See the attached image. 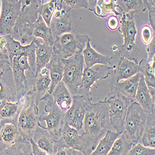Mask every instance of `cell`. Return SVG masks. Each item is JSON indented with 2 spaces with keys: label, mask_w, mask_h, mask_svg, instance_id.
I'll return each instance as SVG.
<instances>
[{
  "label": "cell",
  "mask_w": 155,
  "mask_h": 155,
  "mask_svg": "<svg viewBox=\"0 0 155 155\" xmlns=\"http://www.w3.org/2000/svg\"><path fill=\"white\" fill-rule=\"evenodd\" d=\"M88 102L86 106L83 127L79 131L81 138V151L84 155L91 154L106 132L114 129L110 124L109 107L103 101Z\"/></svg>",
  "instance_id": "1"
},
{
  "label": "cell",
  "mask_w": 155,
  "mask_h": 155,
  "mask_svg": "<svg viewBox=\"0 0 155 155\" xmlns=\"http://www.w3.org/2000/svg\"><path fill=\"white\" fill-rule=\"evenodd\" d=\"M34 37L32 41L26 45V48L21 54L15 56L11 61V68L16 88L17 102L29 94L32 89L36 75L32 70L28 57L35 60V44Z\"/></svg>",
  "instance_id": "2"
},
{
  "label": "cell",
  "mask_w": 155,
  "mask_h": 155,
  "mask_svg": "<svg viewBox=\"0 0 155 155\" xmlns=\"http://www.w3.org/2000/svg\"><path fill=\"white\" fill-rule=\"evenodd\" d=\"M41 0H21V11L15 27L10 34L23 45L34 38L33 31L42 8Z\"/></svg>",
  "instance_id": "3"
},
{
  "label": "cell",
  "mask_w": 155,
  "mask_h": 155,
  "mask_svg": "<svg viewBox=\"0 0 155 155\" xmlns=\"http://www.w3.org/2000/svg\"><path fill=\"white\" fill-rule=\"evenodd\" d=\"M18 102L21 108L17 120V127L19 135L29 141L33 138L35 129L39 124L38 106L31 95H25Z\"/></svg>",
  "instance_id": "4"
},
{
  "label": "cell",
  "mask_w": 155,
  "mask_h": 155,
  "mask_svg": "<svg viewBox=\"0 0 155 155\" xmlns=\"http://www.w3.org/2000/svg\"><path fill=\"white\" fill-rule=\"evenodd\" d=\"M148 114L136 101L128 106L124 120L122 134L133 145L138 143L145 127Z\"/></svg>",
  "instance_id": "5"
},
{
  "label": "cell",
  "mask_w": 155,
  "mask_h": 155,
  "mask_svg": "<svg viewBox=\"0 0 155 155\" xmlns=\"http://www.w3.org/2000/svg\"><path fill=\"white\" fill-rule=\"evenodd\" d=\"M45 103V112L39 115V122H45L47 127H45L55 141L59 139L61 135V132L66 123L65 112L61 110L55 104L52 96L47 93L40 100Z\"/></svg>",
  "instance_id": "6"
},
{
  "label": "cell",
  "mask_w": 155,
  "mask_h": 155,
  "mask_svg": "<svg viewBox=\"0 0 155 155\" xmlns=\"http://www.w3.org/2000/svg\"><path fill=\"white\" fill-rule=\"evenodd\" d=\"M89 38L87 34H80L75 31L57 36L52 47L53 54L62 59H67L81 54Z\"/></svg>",
  "instance_id": "7"
},
{
  "label": "cell",
  "mask_w": 155,
  "mask_h": 155,
  "mask_svg": "<svg viewBox=\"0 0 155 155\" xmlns=\"http://www.w3.org/2000/svg\"><path fill=\"white\" fill-rule=\"evenodd\" d=\"M64 68L61 81L65 84L72 96L76 95L82 86L84 61L82 53L63 59Z\"/></svg>",
  "instance_id": "8"
},
{
  "label": "cell",
  "mask_w": 155,
  "mask_h": 155,
  "mask_svg": "<svg viewBox=\"0 0 155 155\" xmlns=\"http://www.w3.org/2000/svg\"><path fill=\"white\" fill-rule=\"evenodd\" d=\"M103 101L108 105L110 122L114 130L121 134L124 131L127 109L132 101L118 93L111 91Z\"/></svg>",
  "instance_id": "9"
},
{
  "label": "cell",
  "mask_w": 155,
  "mask_h": 155,
  "mask_svg": "<svg viewBox=\"0 0 155 155\" xmlns=\"http://www.w3.org/2000/svg\"><path fill=\"white\" fill-rule=\"evenodd\" d=\"M114 67L106 64H97L90 67H84L83 74L82 86L77 94L82 95L88 101H92L91 93L92 87H97L99 80H106L110 77Z\"/></svg>",
  "instance_id": "10"
},
{
  "label": "cell",
  "mask_w": 155,
  "mask_h": 155,
  "mask_svg": "<svg viewBox=\"0 0 155 155\" xmlns=\"http://www.w3.org/2000/svg\"><path fill=\"white\" fill-rule=\"evenodd\" d=\"M111 49L112 55L110 57L109 65L114 68L110 76L109 87L122 80L128 79L138 73H141L139 64L123 58L119 52L117 46H114Z\"/></svg>",
  "instance_id": "11"
},
{
  "label": "cell",
  "mask_w": 155,
  "mask_h": 155,
  "mask_svg": "<svg viewBox=\"0 0 155 155\" xmlns=\"http://www.w3.org/2000/svg\"><path fill=\"white\" fill-rule=\"evenodd\" d=\"M71 10L62 0H57V8L49 25L55 38L63 34L74 31L71 19Z\"/></svg>",
  "instance_id": "12"
},
{
  "label": "cell",
  "mask_w": 155,
  "mask_h": 155,
  "mask_svg": "<svg viewBox=\"0 0 155 155\" xmlns=\"http://www.w3.org/2000/svg\"><path fill=\"white\" fill-rule=\"evenodd\" d=\"M21 0H2L0 35L10 34L21 11Z\"/></svg>",
  "instance_id": "13"
},
{
  "label": "cell",
  "mask_w": 155,
  "mask_h": 155,
  "mask_svg": "<svg viewBox=\"0 0 155 155\" xmlns=\"http://www.w3.org/2000/svg\"><path fill=\"white\" fill-rule=\"evenodd\" d=\"M87 102L88 101L82 95H74L72 104L65 112L66 122L78 131L82 128Z\"/></svg>",
  "instance_id": "14"
},
{
  "label": "cell",
  "mask_w": 155,
  "mask_h": 155,
  "mask_svg": "<svg viewBox=\"0 0 155 155\" xmlns=\"http://www.w3.org/2000/svg\"><path fill=\"white\" fill-rule=\"evenodd\" d=\"M63 148H72L80 151L81 148V138L79 131L67 122L64 125L60 138L55 141L54 154Z\"/></svg>",
  "instance_id": "15"
},
{
  "label": "cell",
  "mask_w": 155,
  "mask_h": 155,
  "mask_svg": "<svg viewBox=\"0 0 155 155\" xmlns=\"http://www.w3.org/2000/svg\"><path fill=\"white\" fill-rule=\"evenodd\" d=\"M16 101V88L11 69L0 76V107L6 102Z\"/></svg>",
  "instance_id": "16"
},
{
  "label": "cell",
  "mask_w": 155,
  "mask_h": 155,
  "mask_svg": "<svg viewBox=\"0 0 155 155\" xmlns=\"http://www.w3.org/2000/svg\"><path fill=\"white\" fill-rule=\"evenodd\" d=\"M51 83L49 71L45 67L37 74L31 91L28 94L34 99L36 104L38 106L41 99L48 93Z\"/></svg>",
  "instance_id": "17"
},
{
  "label": "cell",
  "mask_w": 155,
  "mask_h": 155,
  "mask_svg": "<svg viewBox=\"0 0 155 155\" xmlns=\"http://www.w3.org/2000/svg\"><path fill=\"white\" fill-rule=\"evenodd\" d=\"M3 120V123L0 127V155H2L6 149L13 144L20 135L16 123L11 122L8 119Z\"/></svg>",
  "instance_id": "18"
},
{
  "label": "cell",
  "mask_w": 155,
  "mask_h": 155,
  "mask_svg": "<svg viewBox=\"0 0 155 155\" xmlns=\"http://www.w3.org/2000/svg\"><path fill=\"white\" fill-rule=\"evenodd\" d=\"M141 73H138L133 76L125 80L123 82H117L110 87L111 91L118 93L130 101H135V95Z\"/></svg>",
  "instance_id": "19"
},
{
  "label": "cell",
  "mask_w": 155,
  "mask_h": 155,
  "mask_svg": "<svg viewBox=\"0 0 155 155\" xmlns=\"http://www.w3.org/2000/svg\"><path fill=\"white\" fill-rule=\"evenodd\" d=\"M135 99V101L148 114L155 112V99H153L150 95L142 74L137 87Z\"/></svg>",
  "instance_id": "20"
},
{
  "label": "cell",
  "mask_w": 155,
  "mask_h": 155,
  "mask_svg": "<svg viewBox=\"0 0 155 155\" xmlns=\"http://www.w3.org/2000/svg\"><path fill=\"white\" fill-rule=\"evenodd\" d=\"M46 67L49 71L51 80V83L48 93L51 94L57 85L62 80L64 68L63 59L53 54Z\"/></svg>",
  "instance_id": "21"
},
{
  "label": "cell",
  "mask_w": 155,
  "mask_h": 155,
  "mask_svg": "<svg viewBox=\"0 0 155 155\" xmlns=\"http://www.w3.org/2000/svg\"><path fill=\"white\" fill-rule=\"evenodd\" d=\"M134 11L122 13L120 15V25L119 31L122 34L124 41H131L135 42L137 34L136 24L135 21Z\"/></svg>",
  "instance_id": "22"
},
{
  "label": "cell",
  "mask_w": 155,
  "mask_h": 155,
  "mask_svg": "<svg viewBox=\"0 0 155 155\" xmlns=\"http://www.w3.org/2000/svg\"><path fill=\"white\" fill-rule=\"evenodd\" d=\"M33 140L47 154H54L55 140L44 127L38 124L33 135Z\"/></svg>",
  "instance_id": "23"
},
{
  "label": "cell",
  "mask_w": 155,
  "mask_h": 155,
  "mask_svg": "<svg viewBox=\"0 0 155 155\" xmlns=\"http://www.w3.org/2000/svg\"><path fill=\"white\" fill-rule=\"evenodd\" d=\"M35 75L39 73L50 61L53 55L52 46L49 45L48 44L44 42L43 44L40 43L35 38Z\"/></svg>",
  "instance_id": "24"
},
{
  "label": "cell",
  "mask_w": 155,
  "mask_h": 155,
  "mask_svg": "<svg viewBox=\"0 0 155 155\" xmlns=\"http://www.w3.org/2000/svg\"><path fill=\"white\" fill-rule=\"evenodd\" d=\"M51 94L55 104L64 112H66L71 106L73 96L63 81L57 85Z\"/></svg>",
  "instance_id": "25"
},
{
  "label": "cell",
  "mask_w": 155,
  "mask_h": 155,
  "mask_svg": "<svg viewBox=\"0 0 155 155\" xmlns=\"http://www.w3.org/2000/svg\"><path fill=\"white\" fill-rule=\"evenodd\" d=\"M91 38H89L86 42L85 48L82 51L85 67L90 68L97 64L109 65L111 57L97 52L91 47Z\"/></svg>",
  "instance_id": "26"
},
{
  "label": "cell",
  "mask_w": 155,
  "mask_h": 155,
  "mask_svg": "<svg viewBox=\"0 0 155 155\" xmlns=\"http://www.w3.org/2000/svg\"><path fill=\"white\" fill-rule=\"evenodd\" d=\"M138 143L155 148V112L148 114L145 127Z\"/></svg>",
  "instance_id": "27"
},
{
  "label": "cell",
  "mask_w": 155,
  "mask_h": 155,
  "mask_svg": "<svg viewBox=\"0 0 155 155\" xmlns=\"http://www.w3.org/2000/svg\"><path fill=\"white\" fill-rule=\"evenodd\" d=\"M32 35L35 38H42L44 42L53 47L55 38L51 29L47 25L40 15H38L37 21L34 23Z\"/></svg>",
  "instance_id": "28"
},
{
  "label": "cell",
  "mask_w": 155,
  "mask_h": 155,
  "mask_svg": "<svg viewBox=\"0 0 155 155\" xmlns=\"http://www.w3.org/2000/svg\"><path fill=\"white\" fill-rule=\"evenodd\" d=\"M120 134L114 130H108L99 142L95 150L93 151V155H107L113 146L115 141L120 137Z\"/></svg>",
  "instance_id": "29"
},
{
  "label": "cell",
  "mask_w": 155,
  "mask_h": 155,
  "mask_svg": "<svg viewBox=\"0 0 155 155\" xmlns=\"http://www.w3.org/2000/svg\"><path fill=\"white\" fill-rule=\"evenodd\" d=\"M117 8H119V6L116 3V0H97L94 13L102 19H106L111 12L115 16H120L121 12L116 10Z\"/></svg>",
  "instance_id": "30"
},
{
  "label": "cell",
  "mask_w": 155,
  "mask_h": 155,
  "mask_svg": "<svg viewBox=\"0 0 155 155\" xmlns=\"http://www.w3.org/2000/svg\"><path fill=\"white\" fill-rule=\"evenodd\" d=\"M3 154L32 155V151L31 144L29 141L19 135L15 141V143L3 152L2 155Z\"/></svg>",
  "instance_id": "31"
},
{
  "label": "cell",
  "mask_w": 155,
  "mask_h": 155,
  "mask_svg": "<svg viewBox=\"0 0 155 155\" xmlns=\"http://www.w3.org/2000/svg\"><path fill=\"white\" fill-rule=\"evenodd\" d=\"M117 49L123 58L138 64L140 50L135 42L131 41H124V44L117 46Z\"/></svg>",
  "instance_id": "32"
},
{
  "label": "cell",
  "mask_w": 155,
  "mask_h": 155,
  "mask_svg": "<svg viewBox=\"0 0 155 155\" xmlns=\"http://www.w3.org/2000/svg\"><path fill=\"white\" fill-rule=\"evenodd\" d=\"M21 108V104L18 102H6L0 107V116L3 119L18 120Z\"/></svg>",
  "instance_id": "33"
},
{
  "label": "cell",
  "mask_w": 155,
  "mask_h": 155,
  "mask_svg": "<svg viewBox=\"0 0 155 155\" xmlns=\"http://www.w3.org/2000/svg\"><path fill=\"white\" fill-rule=\"evenodd\" d=\"M6 41L5 48L7 50L11 64L12 59L14 57L23 53L26 48V45H23L19 41L16 40L11 34L4 35Z\"/></svg>",
  "instance_id": "34"
},
{
  "label": "cell",
  "mask_w": 155,
  "mask_h": 155,
  "mask_svg": "<svg viewBox=\"0 0 155 155\" xmlns=\"http://www.w3.org/2000/svg\"><path fill=\"white\" fill-rule=\"evenodd\" d=\"M116 3L119 6L121 13L134 11L144 12L147 9L143 0H116Z\"/></svg>",
  "instance_id": "35"
},
{
  "label": "cell",
  "mask_w": 155,
  "mask_h": 155,
  "mask_svg": "<svg viewBox=\"0 0 155 155\" xmlns=\"http://www.w3.org/2000/svg\"><path fill=\"white\" fill-rule=\"evenodd\" d=\"M133 146L130 142H129L124 134L122 133L120 137L117 138L114 142L110 150L108 153L109 155H125L128 154Z\"/></svg>",
  "instance_id": "36"
},
{
  "label": "cell",
  "mask_w": 155,
  "mask_h": 155,
  "mask_svg": "<svg viewBox=\"0 0 155 155\" xmlns=\"http://www.w3.org/2000/svg\"><path fill=\"white\" fill-rule=\"evenodd\" d=\"M138 64L141 68V73L143 76L147 86L155 87V70L154 63H151L147 60L142 59Z\"/></svg>",
  "instance_id": "37"
},
{
  "label": "cell",
  "mask_w": 155,
  "mask_h": 155,
  "mask_svg": "<svg viewBox=\"0 0 155 155\" xmlns=\"http://www.w3.org/2000/svg\"><path fill=\"white\" fill-rule=\"evenodd\" d=\"M57 0H50L46 3H44L40 12V15L42 16L48 26L50 25L52 16L57 8Z\"/></svg>",
  "instance_id": "38"
},
{
  "label": "cell",
  "mask_w": 155,
  "mask_h": 155,
  "mask_svg": "<svg viewBox=\"0 0 155 155\" xmlns=\"http://www.w3.org/2000/svg\"><path fill=\"white\" fill-rule=\"evenodd\" d=\"M128 154L130 155H154L155 149L145 147L140 143L133 145Z\"/></svg>",
  "instance_id": "39"
},
{
  "label": "cell",
  "mask_w": 155,
  "mask_h": 155,
  "mask_svg": "<svg viewBox=\"0 0 155 155\" xmlns=\"http://www.w3.org/2000/svg\"><path fill=\"white\" fill-rule=\"evenodd\" d=\"M12 69L9 57L6 48H0V76Z\"/></svg>",
  "instance_id": "40"
},
{
  "label": "cell",
  "mask_w": 155,
  "mask_h": 155,
  "mask_svg": "<svg viewBox=\"0 0 155 155\" xmlns=\"http://www.w3.org/2000/svg\"><path fill=\"white\" fill-rule=\"evenodd\" d=\"M140 35L142 42L147 45L152 40L153 36L154 35V31H153V29L150 25H144L141 29Z\"/></svg>",
  "instance_id": "41"
},
{
  "label": "cell",
  "mask_w": 155,
  "mask_h": 155,
  "mask_svg": "<svg viewBox=\"0 0 155 155\" xmlns=\"http://www.w3.org/2000/svg\"><path fill=\"white\" fill-rule=\"evenodd\" d=\"M62 1L71 9H79L81 8L87 9L86 0H62Z\"/></svg>",
  "instance_id": "42"
},
{
  "label": "cell",
  "mask_w": 155,
  "mask_h": 155,
  "mask_svg": "<svg viewBox=\"0 0 155 155\" xmlns=\"http://www.w3.org/2000/svg\"><path fill=\"white\" fill-rule=\"evenodd\" d=\"M147 51L148 54L147 61L151 63H155L154 57H155V36L154 35L152 40L150 42L146 45Z\"/></svg>",
  "instance_id": "43"
},
{
  "label": "cell",
  "mask_w": 155,
  "mask_h": 155,
  "mask_svg": "<svg viewBox=\"0 0 155 155\" xmlns=\"http://www.w3.org/2000/svg\"><path fill=\"white\" fill-rule=\"evenodd\" d=\"M107 25L109 29L111 31H115L119 27V21L117 16L112 15L107 20Z\"/></svg>",
  "instance_id": "44"
},
{
  "label": "cell",
  "mask_w": 155,
  "mask_h": 155,
  "mask_svg": "<svg viewBox=\"0 0 155 155\" xmlns=\"http://www.w3.org/2000/svg\"><path fill=\"white\" fill-rule=\"evenodd\" d=\"M56 155H83V153L72 148H63L55 153Z\"/></svg>",
  "instance_id": "45"
},
{
  "label": "cell",
  "mask_w": 155,
  "mask_h": 155,
  "mask_svg": "<svg viewBox=\"0 0 155 155\" xmlns=\"http://www.w3.org/2000/svg\"><path fill=\"white\" fill-rule=\"evenodd\" d=\"M29 141L31 144L32 154L34 155H47V154L45 151H44L43 150H42L38 146V145L33 140V139L30 140Z\"/></svg>",
  "instance_id": "46"
},
{
  "label": "cell",
  "mask_w": 155,
  "mask_h": 155,
  "mask_svg": "<svg viewBox=\"0 0 155 155\" xmlns=\"http://www.w3.org/2000/svg\"><path fill=\"white\" fill-rule=\"evenodd\" d=\"M86 1L87 3V9L94 12L97 6V0H86Z\"/></svg>",
  "instance_id": "47"
},
{
  "label": "cell",
  "mask_w": 155,
  "mask_h": 155,
  "mask_svg": "<svg viewBox=\"0 0 155 155\" xmlns=\"http://www.w3.org/2000/svg\"><path fill=\"white\" fill-rule=\"evenodd\" d=\"M1 11H2V0H0V15H1Z\"/></svg>",
  "instance_id": "48"
},
{
  "label": "cell",
  "mask_w": 155,
  "mask_h": 155,
  "mask_svg": "<svg viewBox=\"0 0 155 155\" xmlns=\"http://www.w3.org/2000/svg\"><path fill=\"white\" fill-rule=\"evenodd\" d=\"M143 3H144V4H145V5L146 6V7H147V0H143Z\"/></svg>",
  "instance_id": "49"
},
{
  "label": "cell",
  "mask_w": 155,
  "mask_h": 155,
  "mask_svg": "<svg viewBox=\"0 0 155 155\" xmlns=\"http://www.w3.org/2000/svg\"><path fill=\"white\" fill-rule=\"evenodd\" d=\"M3 123V119H2V120H0V127H1V126L2 125Z\"/></svg>",
  "instance_id": "50"
},
{
  "label": "cell",
  "mask_w": 155,
  "mask_h": 155,
  "mask_svg": "<svg viewBox=\"0 0 155 155\" xmlns=\"http://www.w3.org/2000/svg\"><path fill=\"white\" fill-rule=\"evenodd\" d=\"M41 1H42V4H44V0H41Z\"/></svg>",
  "instance_id": "51"
},
{
  "label": "cell",
  "mask_w": 155,
  "mask_h": 155,
  "mask_svg": "<svg viewBox=\"0 0 155 155\" xmlns=\"http://www.w3.org/2000/svg\"><path fill=\"white\" fill-rule=\"evenodd\" d=\"M2 118L1 117V116H0V120H2Z\"/></svg>",
  "instance_id": "52"
},
{
  "label": "cell",
  "mask_w": 155,
  "mask_h": 155,
  "mask_svg": "<svg viewBox=\"0 0 155 155\" xmlns=\"http://www.w3.org/2000/svg\"><path fill=\"white\" fill-rule=\"evenodd\" d=\"M1 37H2V35H0V38H1Z\"/></svg>",
  "instance_id": "53"
}]
</instances>
